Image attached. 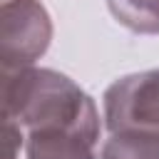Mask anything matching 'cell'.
<instances>
[{"label": "cell", "mask_w": 159, "mask_h": 159, "mask_svg": "<svg viewBox=\"0 0 159 159\" xmlns=\"http://www.w3.org/2000/svg\"><path fill=\"white\" fill-rule=\"evenodd\" d=\"M52 40V20L40 0H0L2 70L35 65Z\"/></svg>", "instance_id": "2"}, {"label": "cell", "mask_w": 159, "mask_h": 159, "mask_svg": "<svg viewBox=\"0 0 159 159\" xmlns=\"http://www.w3.org/2000/svg\"><path fill=\"white\" fill-rule=\"evenodd\" d=\"M25 157L27 159H97L94 142L65 129L27 132Z\"/></svg>", "instance_id": "4"}, {"label": "cell", "mask_w": 159, "mask_h": 159, "mask_svg": "<svg viewBox=\"0 0 159 159\" xmlns=\"http://www.w3.org/2000/svg\"><path fill=\"white\" fill-rule=\"evenodd\" d=\"M102 99L109 134L159 132V67L114 80Z\"/></svg>", "instance_id": "3"}, {"label": "cell", "mask_w": 159, "mask_h": 159, "mask_svg": "<svg viewBox=\"0 0 159 159\" xmlns=\"http://www.w3.org/2000/svg\"><path fill=\"white\" fill-rule=\"evenodd\" d=\"M112 17L132 32L159 35V0H107Z\"/></svg>", "instance_id": "6"}, {"label": "cell", "mask_w": 159, "mask_h": 159, "mask_svg": "<svg viewBox=\"0 0 159 159\" xmlns=\"http://www.w3.org/2000/svg\"><path fill=\"white\" fill-rule=\"evenodd\" d=\"M99 159H159V132H114Z\"/></svg>", "instance_id": "5"}, {"label": "cell", "mask_w": 159, "mask_h": 159, "mask_svg": "<svg viewBox=\"0 0 159 159\" xmlns=\"http://www.w3.org/2000/svg\"><path fill=\"white\" fill-rule=\"evenodd\" d=\"M2 117L25 129H65L84 139H99V112L94 99L67 75L47 67L2 70Z\"/></svg>", "instance_id": "1"}]
</instances>
